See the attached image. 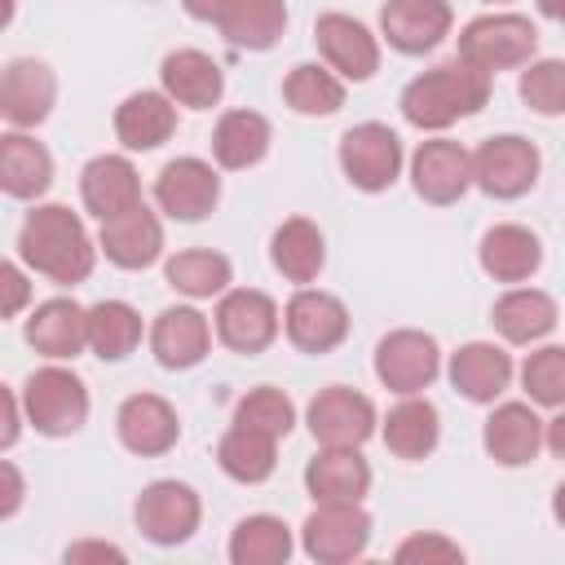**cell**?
Wrapping results in <instances>:
<instances>
[{"mask_svg": "<svg viewBox=\"0 0 565 565\" xmlns=\"http://www.w3.org/2000/svg\"><path fill=\"white\" fill-rule=\"evenodd\" d=\"M450 4L446 0H384L380 31L397 53H428L450 35Z\"/></svg>", "mask_w": 565, "mask_h": 565, "instance_id": "18", "label": "cell"}, {"mask_svg": "<svg viewBox=\"0 0 565 565\" xmlns=\"http://www.w3.org/2000/svg\"><path fill=\"white\" fill-rule=\"evenodd\" d=\"M441 441V415L428 397H415L406 393L388 415H384V446L397 455V459H424L433 455Z\"/></svg>", "mask_w": 565, "mask_h": 565, "instance_id": "33", "label": "cell"}, {"mask_svg": "<svg viewBox=\"0 0 565 565\" xmlns=\"http://www.w3.org/2000/svg\"><path fill=\"white\" fill-rule=\"evenodd\" d=\"M539 168H543L539 146L516 132H503L481 141V150L472 154V185L490 199H521L534 190Z\"/></svg>", "mask_w": 565, "mask_h": 565, "instance_id": "5", "label": "cell"}, {"mask_svg": "<svg viewBox=\"0 0 565 565\" xmlns=\"http://www.w3.org/2000/svg\"><path fill=\"white\" fill-rule=\"evenodd\" d=\"M79 199H84V207L97 221H110V216L137 207L141 203L137 168L124 154H97V159H88L84 172H79Z\"/></svg>", "mask_w": 565, "mask_h": 565, "instance_id": "24", "label": "cell"}, {"mask_svg": "<svg viewBox=\"0 0 565 565\" xmlns=\"http://www.w3.org/2000/svg\"><path fill=\"white\" fill-rule=\"evenodd\" d=\"M402 565H411V561H463V547L459 543H450V539H441V534H411L406 543H397V552H393Z\"/></svg>", "mask_w": 565, "mask_h": 565, "instance_id": "43", "label": "cell"}, {"mask_svg": "<svg viewBox=\"0 0 565 565\" xmlns=\"http://www.w3.org/2000/svg\"><path fill=\"white\" fill-rule=\"evenodd\" d=\"M539 13H543V18L565 22V0H539Z\"/></svg>", "mask_w": 565, "mask_h": 565, "instance_id": "50", "label": "cell"}, {"mask_svg": "<svg viewBox=\"0 0 565 565\" xmlns=\"http://www.w3.org/2000/svg\"><path fill=\"white\" fill-rule=\"evenodd\" d=\"M411 185L424 203L446 207L472 185V154L450 137H433L411 154Z\"/></svg>", "mask_w": 565, "mask_h": 565, "instance_id": "14", "label": "cell"}, {"mask_svg": "<svg viewBox=\"0 0 565 565\" xmlns=\"http://www.w3.org/2000/svg\"><path fill=\"white\" fill-rule=\"evenodd\" d=\"M177 132V102L168 93H128L115 110V137L128 150H154Z\"/></svg>", "mask_w": 565, "mask_h": 565, "instance_id": "27", "label": "cell"}, {"mask_svg": "<svg viewBox=\"0 0 565 565\" xmlns=\"http://www.w3.org/2000/svg\"><path fill=\"white\" fill-rule=\"evenodd\" d=\"M115 428H119V441L124 450L141 455V459H154V455H168L181 437V419L172 411L168 397L159 393H132L119 415H115Z\"/></svg>", "mask_w": 565, "mask_h": 565, "instance_id": "17", "label": "cell"}, {"mask_svg": "<svg viewBox=\"0 0 565 565\" xmlns=\"http://www.w3.org/2000/svg\"><path fill=\"white\" fill-rule=\"evenodd\" d=\"M137 530L159 543V547H177L185 543L194 530H199V516H203V503L199 494L185 486V481H150L141 494H137Z\"/></svg>", "mask_w": 565, "mask_h": 565, "instance_id": "9", "label": "cell"}, {"mask_svg": "<svg viewBox=\"0 0 565 565\" xmlns=\"http://www.w3.org/2000/svg\"><path fill=\"white\" fill-rule=\"evenodd\" d=\"M163 278L172 291L190 296V300H212V296H225L230 291V256L221 252H207V247H185L177 256H168L163 265Z\"/></svg>", "mask_w": 565, "mask_h": 565, "instance_id": "35", "label": "cell"}, {"mask_svg": "<svg viewBox=\"0 0 565 565\" xmlns=\"http://www.w3.org/2000/svg\"><path fill=\"white\" fill-rule=\"evenodd\" d=\"M534 49H539V31L521 13H486L459 31V57L486 75L530 66Z\"/></svg>", "mask_w": 565, "mask_h": 565, "instance_id": "3", "label": "cell"}, {"mask_svg": "<svg viewBox=\"0 0 565 565\" xmlns=\"http://www.w3.org/2000/svg\"><path fill=\"white\" fill-rule=\"evenodd\" d=\"M79 561H124V547L115 543H71L66 547V565H79Z\"/></svg>", "mask_w": 565, "mask_h": 565, "instance_id": "46", "label": "cell"}, {"mask_svg": "<svg viewBox=\"0 0 565 565\" xmlns=\"http://www.w3.org/2000/svg\"><path fill=\"white\" fill-rule=\"evenodd\" d=\"M181 4H185V13L199 18V22H221V13L230 9V0H181Z\"/></svg>", "mask_w": 565, "mask_h": 565, "instance_id": "48", "label": "cell"}, {"mask_svg": "<svg viewBox=\"0 0 565 565\" xmlns=\"http://www.w3.org/2000/svg\"><path fill=\"white\" fill-rule=\"evenodd\" d=\"M26 344L53 362L75 358L88 344V309H79L66 296H53L44 305H35V313L26 318Z\"/></svg>", "mask_w": 565, "mask_h": 565, "instance_id": "26", "label": "cell"}, {"mask_svg": "<svg viewBox=\"0 0 565 565\" xmlns=\"http://www.w3.org/2000/svg\"><path fill=\"white\" fill-rule=\"evenodd\" d=\"M221 199V177L207 159L181 154L172 163H163L159 181H154V203L172 216V221H203Z\"/></svg>", "mask_w": 565, "mask_h": 565, "instance_id": "12", "label": "cell"}, {"mask_svg": "<svg viewBox=\"0 0 565 565\" xmlns=\"http://www.w3.org/2000/svg\"><path fill=\"white\" fill-rule=\"evenodd\" d=\"M269 141H274V128L260 110H225L212 132V154L221 168L243 172L269 154Z\"/></svg>", "mask_w": 565, "mask_h": 565, "instance_id": "32", "label": "cell"}, {"mask_svg": "<svg viewBox=\"0 0 565 565\" xmlns=\"http://www.w3.org/2000/svg\"><path fill=\"white\" fill-rule=\"evenodd\" d=\"M450 384L468 402H494L512 384V358L490 340H472L450 353Z\"/></svg>", "mask_w": 565, "mask_h": 565, "instance_id": "29", "label": "cell"}, {"mask_svg": "<svg viewBox=\"0 0 565 565\" xmlns=\"http://www.w3.org/2000/svg\"><path fill=\"white\" fill-rule=\"evenodd\" d=\"M521 384L534 406H565V349L561 344L534 349L521 366Z\"/></svg>", "mask_w": 565, "mask_h": 565, "instance_id": "42", "label": "cell"}, {"mask_svg": "<svg viewBox=\"0 0 565 565\" xmlns=\"http://www.w3.org/2000/svg\"><path fill=\"white\" fill-rule=\"evenodd\" d=\"M305 490L313 503H362L371 490V463L358 446H322L305 463Z\"/></svg>", "mask_w": 565, "mask_h": 565, "instance_id": "20", "label": "cell"}, {"mask_svg": "<svg viewBox=\"0 0 565 565\" xmlns=\"http://www.w3.org/2000/svg\"><path fill=\"white\" fill-rule=\"evenodd\" d=\"M97 247L119 269H146V265H154L163 256V225L146 203H137V207L102 221Z\"/></svg>", "mask_w": 565, "mask_h": 565, "instance_id": "19", "label": "cell"}, {"mask_svg": "<svg viewBox=\"0 0 565 565\" xmlns=\"http://www.w3.org/2000/svg\"><path fill=\"white\" fill-rule=\"evenodd\" d=\"M234 424L256 428V433H265V437H287L291 424H296V406H291V397H287L282 388L260 384V388H252L247 397H238Z\"/></svg>", "mask_w": 565, "mask_h": 565, "instance_id": "40", "label": "cell"}, {"mask_svg": "<svg viewBox=\"0 0 565 565\" xmlns=\"http://www.w3.org/2000/svg\"><path fill=\"white\" fill-rule=\"evenodd\" d=\"M305 419L318 446H362L375 433V402L358 388L331 384L309 402Z\"/></svg>", "mask_w": 565, "mask_h": 565, "instance_id": "11", "label": "cell"}, {"mask_svg": "<svg viewBox=\"0 0 565 565\" xmlns=\"http://www.w3.org/2000/svg\"><path fill=\"white\" fill-rule=\"evenodd\" d=\"M22 406H26V424L35 433H44V437H71L88 419V388L66 366H40L22 384Z\"/></svg>", "mask_w": 565, "mask_h": 565, "instance_id": "4", "label": "cell"}, {"mask_svg": "<svg viewBox=\"0 0 565 565\" xmlns=\"http://www.w3.org/2000/svg\"><path fill=\"white\" fill-rule=\"evenodd\" d=\"M313 40L327 57V66L340 75V79H371L380 71V40L349 13H322L313 22Z\"/></svg>", "mask_w": 565, "mask_h": 565, "instance_id": "15", "label": "cell"}, {"mask_svg": "<svg viewBox=\"0 0 565 565\" xmlns=\"http://www.w3.org/2000/svg\"><path fill=\"white\" fill-rule=\"evenodd\" d=\"M159 84L177 106L212 110L221 102V93H225V71L203 49H172L163 57V66H159Z\"/></svg>", "mask_w": 565, "mask_h": 565, "instance_id": "23", "label": "cell"}, {"mask_svg": "<svg viewBox=\"0 0 565 565\" xmlns=\"http://www.w3.org/2000/svg\"><path fill=\"white\" fill-rule=\"evenodd\" d=\"M0 287H4L0 313H4V318H18V309H22L26 296H31V282H26V274L18 269V260H4V265H0Z\"/></svg>", "mask_w": 565, "mask_h": 565, "instance_id": "44", "label": "cell"}, {"mask_svg": "<svg viewBox=\"0 0 565 565\" xmlns=\"http://www.w3.org/2000/svg\"><path fill=\"white\" fill-rule=\"evenodd\" d=\"M371 543V516L362 503H318L300 525V547L318 565L358 561Z\"/></svg>", "mask_w": 565, "mask_h": 565, "instance_id": "6", "label": "cell"}, {"mask_svg": "<svg viewBox=\"0 0 565 565\" xmlns=\"http://www.w3.org/2000/svg\"><path fill=\"white\" fill-rule=\"evenodd\" d=\"M216 463L225 477L243 481V486H260L274 477V463H278V437H265L256 428H243L234 424L221 446H216Z\"/></svg>", "mask_w": 565, "mask_h": 565, "instance_id": "36", "label": "cell"}, {"mask_svg": "<svg viewBox=\"0 0 565 565\" xmlns=\"http://www.w3.org/2000/svg\"><path fill=\"white\" fill-rule=\"evenodd\" d=\"M556 318H561L556 313V300L547 291H539V287H512L490 309V322H494V331L508 344H534V340H543L556 327Z\"/></svg>", "mask_w": 565, "mask_h": 565, "instance_id": "31", "label": "cell"}, {"mask_svg": "<svg viewBox=\"0 0 565 565\" xmlns=\"http://www.w3.org/2000/svg\"><path fill=\"white\" fill-rule=\"evenodd\" d=\"M18 256L35 274L53 278L57 287H75L93 274L97 247H93L84 221L66 203H40L35 212H26V221L18 230Z\"/></svg>", "mask_w": 565, "mask_h": 565, "instance_id": "1", "label": "cell"}, {"mask_svg": "<svg viewBox=\"0 0 565 565\" xmlns=\"http://www.w3.org/2000/svg\"><path fill=\"white\" fill-rule=\"evenodd\" d=\"M269 260L287 282H313L327 265V238L309 216H287L269 238Z\"/></svg>", "mask_w": 565, "mask_h": 565, "instance_id": "30", "label": "cell"}, {"mask_svg": "<svg viewBox=\"0 0 565 565\" xmlns=\"http://www.w3.org/2000/svg\"><path fill=\"white\" fill-rule=\"evenodd\" d=\"M477 256H481V269L494 282H525L543 265V243H539L534 230H525L516 221H503V225H490L481 234Z\"/></svg>", "mask_w": 565, "mask_h": 565, "instance_id": "25", "label": "cell"}, {"mask_svg": "<svg viewBox=\"0 0 565 565\" xmlns=\"http://www.w3.org/2000/svg\"><path fill=\"white\" fill-rule=\"evenodd\" d=\"M53 102H57V79H53V71L44 62L13 57L4 66V75H0V115H4L9 128L26 132V128L44 124Z\"/></svg>", "mask_w": 565, "mask_h": 565, "instance_id": "16", "label": "cell"}, {"mask_svg": "<svg viewBox=\"0 0 565 565\" xmlns=\"http://www.w3.org/2000/svg\"><path fill=\"white\" fill-rule=\"evenodd\" d=\"M543 437H547V424L534 415V406L525 402H503L490 411L486 428H481V441H486V455L503 468H521L530 463L539 450H543Z\"/></svg>", "mask_w": 565, "mask_h": 565, "instance_id": "21", "label": "cell"}, {"mask_svg": "<svg viewBox=\"0 0 565 565\" xmlns=\"http://www.w3.org/2000/svg\"><path fill=\"white\" fill-rule=\"evenodd\" d=\"M0 185L9 199H40L53 185V154L44 150V141L9 128L0 137Z\"/></svg>", "mask_w": 565, "mask_h": 565, "instance_id": "28", "label": "cell"}, {"mask_svg": "<svg viewBox=\"0 0 565 565\" xmlns=\"http://www.w3.org/2000/svg\"><path fill=\"white\" fill-rule=\"evenodd\" d=\"M282 102L296 110V115H335L344 106V79L318 62H300L291 66V75L282 79Z\"/></svg>", "mask_w": 565, "mask_h": 565, "instance_id": "39", "label": "cell"}, {"mask_svg": "<svg viewBox=\"0 0 565 565\" xmlns=\"http://www.w3.org/2000/svg\"><path fill=\"white\" fill-rule=\"evenodd\" d=\"M490 4H503V0H490Z\"/></svg>", "mask_w": 565, "mask_h": 565, "instance_id": "52", "label": "cell"}, {"mask_svg": "<svg viewBox=\"0 0 565 565\" xmlns=\"http://www.w3.org/2000/svg\"><path fill=\"white\" fill-rule=\"evenodd\" d=\"M221 35L238 49L265 53L278 44L282 26H287V4L282 0H230V9L221 13Z\"/></svg>", "mask_w": 565, "mask_h": 565, "instance_id": "34", "label": "cell"}, {"mask_svg": "<svg viewBox=\"0 0 565 565\" xmlns=\"http://www.w3.org/2000/svg\"><path fill=\"white\" fill-rule=\"evenodd\" d=\"M150 349H154L159 366H168V371H190V366H199V362L207 358V349H212V327H207V318H203L194 305H172V309H163V313L154 318V327H150Z\"/></svg>", "mask_w": 565, "mask_h": 565, "instance_id": "22", "label": "cell"}, {"mask_svg": "<svg viewBox=\"0 0 565 565\" xmlns=\"http://www.w3.org/2000/svg\"><path fill=\"white\" fill-rule=\"evenodd\" d=\"M0 481H4V499H0V516L9 521L18 508H22V472H18V463L13 459H4L0 463Z\"/></svg>", "mask_w": 565, "mask_h": 565, "instance_id": "45", "label": "cell"}, {"mask_svg": "<svg viewBox=\"0 0 565 565\" xmlns=\"http://www.w3.org/2000/svg\"><path fill=\"white\" fill-rule=\"evenodd\" d=\"M340 172L353 190L380 194L402 172V137L388 124H358L340 137Z\"/></svg>", "mask_w": 565, "mask_h": 565, "instance_id": "7", "label": "cell"}, {"mask_svg": "<svg viewBox=\"0 0 565 565\" xmlns=\"http://www.w3.org/2000/svg\"><path fill=\"white\" fill-rule=\"evenodd\" d=\"M141 344V313L128 300H97L88 309V349L102 362H124Z\"/></svg>", "mask_w": 565, "mask_h": 565, "instance_id": "37", "label": "cell"}, {"mask_svg": "<svg viewBox=\"0 0 565 565\" xmlns=\"http://www.w3.org/2000/svg\"><path fill=\"white\" fill-rule=\"evenodd\" d=\"M287 556H291V530L269 512L243 516L230 534V561L234 565H282Z\"/></svg>", "mask_w": 565, "mask_h": 565, "instance_id": "38", "label": "cell"}, {"mask_svg": "<svg viewBox=\"0 0 565 565\" xmlns=\"http://www.w3.org/2000/svg\"><path fill=\"white\" fill-rule=\"evenodd\" d=\"M282 327H287V340L296 349H305V353H331L349 335V309L331 291L300 287L287 300V309H282Z\"/></svg>", "mask_w": 565, "mask_h": 565, "instance_id": "13", "label": "cell"}, {"mask_svg": "<svg viewBox=\"0 0 565 565\" xmlns=\"http://www.w3.org/2000/svg\"><path fill=\"white\" fill-rule=\"evenodd\" d=\"M486 102H490V75L477 71V66H468L463 57L441 62V66L415 75L402 88V115H406V124L428 128V132H441L455 119L477 115Z\"/></svg>", "mask_w": 565, "mask_h": 565, "instance_id": "2", "label": "cell"}, {"mask_svg": "<svg viewBox=\"0 0 565 565\" xmlns=\"http://www.w3.org/2000/svg\"><path fill=\"white\" fill-rule=\"evenodd\" d=\"M543 446H547L556 459H565V411H561L556 419H547V437H543Z\"/></svg>", "mask_w": 565, "mask_h": 565, "instance_id": "49", "label": "cell"}, {"mask_svg": "<svg viewBox=\"0 0 565 565\" xmlns=\"http://www.w3.org/2000/svg\"><path fill=\"white\" fill-rule=\"evenodd\" d=\"M521 102L543 115V119H556L565 115V62L561 57H543V62H530L521 71Z\"/></svg>", "mask_w": 565, "mask_h": 565, "instance_id": "41", "label": "cell"}, {"mask_svg": "<svg viewBox=\"0 0 565 565\" xmlns=\"http://www.w3.org/2000/svg\"><path fill=\"white\" fill-rule=\"evenodd\" d=\"M441 371V349L428 331H415V327H402V331H388L380 344H375V375L384 388L393 393H419L437 380Z\"/></svg>", "mask_w": 565, "mask_h": 565, "instance_id": "8", "label": "cell"}, {"mask_svg": "<svg viewBox=\"0 0 565 565\" xmlns=\"http://www.w3.org/2000/svg\"><path fill=\"white\" fill-rule=\"evenodd\" d=\"M552 516L565 525V481H561V486H556V494H552Z\"/></svg>", "mask_w": 565, "mask_h": 565, "instance_id": "51", "label": "cell"}, {"mask_svg": "<svg viewBox=\"0 0 565 565\" xmlns=\"http://www.w3.org/2000/svg\"><path fill=\"white\" fill-rule=\"evenodd\" d=\"M212 322H216V340L225 349H234V353H260V349L274 344V335L282 327V313H278V305L265 291L238 287V291H225L221 296Z\"/></svg>", "mask_w": 565, "mask_h": 565, "instance_id": "10", "label": "cell"}, {"mask_svg": "<svg viewBox=\"0 0 565 565\" xmlns=\"http://www.w3.org/2000/svg\"><path fill=\"white\" fill-rule=\"evenodd\" d=\"M0 402H4V437H0V441H4V450H9V446L18 441V428H22V411H26V406H22L18 388H4Z\"/></svg>", "mask_w": 565, "mask_h": 565, "instance_id": "47", "label": "cell"}]
</instances>
